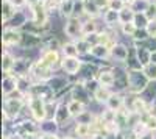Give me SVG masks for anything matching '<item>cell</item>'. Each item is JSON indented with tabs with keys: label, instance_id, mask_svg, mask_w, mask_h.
I'll return each instance as SVG.
<instances>
[{
	"label": "cell",
	"instance_id": "obj_1",
	"mask_svg": "<svg viewBox=\"0 0 156 139\" xmlns=\"http://www.w3.org/2000/svg\"><path fill=\"white\" fill-rule=\"evenodd\" d=\"M25 102H27V106L30 109L31 119H34L39 123L47 119V102L42 97H37V95H33V94H27V95H25Z\"/></svg>",
	"mask_w": 156,
	"mask_h": 139
},
{
	"label": "cell",
	"instance_id": "obj_2",
	"mask_svg": "<svg viewBox=\"0 0 156 139\" xmlns=\"http://www.w3.org/2000/svg\"><path fill=\"white\" fill-rule=\"evenodd\" d=\"M84 64V59L81 56H62L61 61V72L66 73L70 83H75L80 80V72Z\"/></svg>",
	"mask_w": 156,
	"mask_h": 139
},
{
	"label": "cell",
	"instance_id": "obj_3",
	"mask_svg": "<svg viewBox=\"0 0 156 139\" xmlns=\"http://www.w3.org/2000/svg\"><path fill=\"white\" fill-rule=\"evenodd\" d=\"M150 84V80L142 70H128V92L129 94H140Z\"/></svg>",
	"mask_w": 156,
	"mask_h": 139
},
{
	"label": "cell",
	"instance_id": "obj_4",
	"mask_svg": "<svg viewBox=\"0 0 156 139\" xmlns=\"http://www.w3.org/2000/svg\"><path fill=\"white\" fill-rule=\"evenodd\" d=\"M133 45L131 42H125V41H117L112 47H111V62L112 64H125L128 61L129 55H131Z\"/></svg>",
	"mask_w": 156,
	"mask_h": 139
},
{
	"label": "cell",
	"instance_id": "obj_5",
	"mask_svg": "<svg viewBox=\"0 0 156 139\" xmlns=\"http://www.w3.org/2000/svg\"><path fill=\"white\" fill-rule=\"evenodd\" d=\"M39 61L41 64L53 69L55 72H59L61 70V61H62V53L61 50H48V48H44L41 50V55L36 59Z\"/></svg>",
	"mask_w": 156,
	"mask_h": 139
},
{
	"label": "cell",
	"instance_id": "obj_6",
	"mask_svg": "<svg viewBox=\"0 0 156 139\" xmlns=\"http://www.w3.org/2000/svg\"><path fill=\"white\" fill-rule=\"evenodd\" d=\"M62 34L66 36V39H70V41L83 36V20H81V17L70 16L67 19H64Z\"/></svg>",
	"mask_w": 156,
	"mask_h": 139
},
{
	"label": "cell",
	"instance_id": "obj_7",
	"mask_svg": "<svg viewBox=\"0 0 156 139\" xmlns=\"http://www.w3.org/2000/svg\"><path fill=\"white\" fill-rule=\"evenodd\" d=\"M22 30L19 28H11V27H3V34H2V44L3 48H12L19 47L22 42Z\"/></svg>",
	"mask_w": 156,
	"mask_h": 139
},
{
	"label": "cell",
	"instance_id": "obj_8",
	"mask_svg": "<svg viewBox=\"0 0 156 139\" xmlns=\"http://www.w3.org/2000/svg\"><path fill=\"white\" fill-rule=\"evenodd\" d=\"M70 97L72 98H76L80 100V102L89 105L92 102V94H90L86 86H84V81L83 80H76L75 83H72V91H70Z\"/></svg>",
	"mask_w": 156,
	"mask_h": 139
},
{
	"label": "cell",
	"instance_id": "obj_9",
	"mask_svg": "<svg viewBox=\"0 0 156 139\" xmlns=\"http://www.w3.org/2000/svg\"><path fill=\"white\" fill-rule=\"evenodd\" d=\"M90 56L100 62H111V48L105 44H95L90 48Z\"/></svg>",
	"mask_w": 156,
	"mask_h": 139
},
{
	"label": "cell",
	"instance_id": "obj_10",
	"mask_svg": "<svg viewBox=\"0 0 156 139\" xmlns=\"http://www.w3.org/2000/svg\"><path fill=\"white\" fill-rule=\"evenodd\" d=\"M101 22H103V27H109V28H117L120 23V11H115V9H105L101 12Z\"/></svg>",
	"mask_w": 156,
	"mask_h": 139
},
{
	"label": "cell",
	"instance_id": "obj_11",
	"mask_svg": "<svg viewBox=\"0 0 156 139\" xmlns=\"http://www.w3.org/2000/svg\"><path fill=\"white\" fill-rule=\"evenodd\" d=\"M14 91H17V75L14 73H3V78H2V92L3 97L12 94Z\"/></svg>",
	"mask_w": 156,
	"mask_h": 139
},
{
	"label": "cell",
	"instance_id": "obj_12",
	"mask_svg": "<svg viewBox=\"0 0 156 139\" xmlns=\"http://www.w3.org/2000/svg\"><path fill=\"white\" fill-rule=\"evenodd\" d=\"M16 55L11 52L9 48H3V55H2V72L3 73H9L14 69L16 64Z\"/></svg>",
	"mask_w": 156,
	"mask_h": 139
},
{
	"label": "cell",
	"instance_id": "obj_13",
	"mask_svg": "<svg viewBox=\"0 0 156 139\" xmlns=\"http://www.w3.org/2000/svg\"><path fill=\"white\" fill-rule=\"evenodd\" d=\"M112 89L111 87H108V86H98L97 87V91L92 94V98L95 100V102H98V103H101V105H105L106 106V102L109 100V97L112 95Z\"/></svg>",
	"mask_w": 156,
	"mask_h": 139
},
{
	"label": "cell",
	"instance_id": "obj_14",
	"mask_svg": "<svg viewBox=\"0 0 156 139\" xmlns=\"http://www.w3.org/2000/svg\"><path fill=\"white\" fill-rule=\"evenodd\" d=\"M19 11L20 9H17L14 5L9 2V0H3V2H2V22L6 23L8 20H11L12 17H14Z\"/></svg>",
	"mask_w": 156,
	"mask_h": 139
},
{
	"label": "cell",
	"instance_id": "obj_15",
	"mask_svg": "<svg viewBox=\"0 0 156 139\" xmlns=\"http://www.w3.org/2000/svg\"><path fill=\"white\" fill-rule=\"evenodd\" d=\"M67 108H69V111H70V116L75 119L78 114H81V112L84 111V109H87V105L86 103H83V102H80V100H76V98H69L67 100Z\"/></svg>",
	"mask_w": 156,
	"mask_h": 139
},
{
	"label": "cell",
	"instance_id": "obj_16",
	"mask_svg": "<svg viewBox=\"0 0 156 139\" xmlns=\"http://www.w3.org/2000/svg\"><path fill=\"white\" fill-rule=\"evenodd\" d=\"M73 6H75V0H59V6H58L59 16L64 19L73 16Z\"/></svg>",
	"mask_w": 156,
	"mask_h": 139
},
{
	"label": "cell",
	"instance_id": "obj_17",
	"mask_svg": "<svg viewBox=\"0 0 156 139\" xmlns=\"http://www.w3.org/2000/svg\"><path fill=\"white\" fill-rule=\"evenodd\" d=\"M119 31H120L122 37L131 41L133 36H134L136 31H137V27L134 25V22H125V23H119Z\"/></svg>",
	"mask_w": 156,
	"mask_h": 139
},
{
	"label": "cell",
	"instance_id": "obj_18",
	"mask_svg": "<svg viewBox=\"0 0 156 139\" xmlns=\"http://www.w3.org/2000/svg\"><path fill=\"white\" fill-rule=\"evenodd\" d=\"M61 53H62V56H81L80 50H78V47H76V42L70 41V39L64 41L62 48H61Z\"/></svg>",
	"mask_w": 156,
	"mask_h": 139
},
{
	"label": "cell",
	"instance_id": "obj_19",
	"mask_svg": "<svg viewBox=\"0 0 156 139\" xmlns=\"http://www.w3.org/2000/svg\"><path fill=\"white\" fill-rule=\"evenodd\" d=\"M41 133H61V127L55 119H45L39 123Z\"/></svg>",
	"mask_w": 156,
	"mask_h": 139
},
{
	"label": "cell",
	"instance_id": "obj_20",
	"mask_svg": "<svg viewBox=\"0 0 156 139\" xmlns=\"http://www.w3.org/2000/svg\"><path fill=\"white\" fill-rule=\"evenodd\" d=\"M136 56L142 62V66H147L151 62V50L148 47H136Z\"/></svg>",
	"mask_w": 156,
	"mask_h": 139
},
{
	"label": "cell",
	"instance_id": "obj_21",
	"mask_svg": "<svg viewBox=\"0 0 156 139\" xmlns=\"http://www.w3.org/2000/svg\"><path fill=\"white\" fill-rule=\"evenodd\" d=\"M95 117H97V116H95L94 112L87 108V109H84V111L81 112V114H78V116L73 119V122H76V123H87V125H90V123H92V122L95 120Z\"/></svg>",
	"mask_w": 156,
	"mask_h": 139
},
{
	"label": "cell",
	"instance_id": "obj_22",
	"mask_svg": "<svg viewBox=\"0 0 156 139\" xmlns=\"http://www.w3.org/2000/svg\"><path fill=\"white\" fill-rule=\"evenodd\" d=\"M133 22H134V25H136L137 28H147V25H148L150 19L147 17L145 12H136Z\"/></svg>",
	"mask_w": 156,
	"mask_h": 139
},
{
	"label": "cell",
	"instance_id": "obj_23",
	"mask_svg": "<svg viewBox=\"0 0 156 139\" xmlns=\"http://www.w3.org/2000/svg\"><path fill=\"white\" fill-rule=\"evenodd\" d=\"M134 14H136V12L133 11V8H131V6H125V8L120 11V23H125V22H133Z\"/></svg>",
	"mask_w": 156,
	"mask_h": 139
},
{
	"label": "cell",
	"instance_id": "obj_24",
	"mask_svg": "<svg viewBox=\"0 0 156 139\" xmlns=\"http://www.w3.org/2000/svg\"><path fill=\"white\" fill-rule=\"evenodd\" d=\"M150 2H151V0H134L129 6L133 8L134 12H145L148 5H150Z\"/></svg>",
	"mask_w": 156,
	"mask_h": 139
},
{
	"label": "cell",
	"instance_id": "obj_25",
	"mask_svg": "<svg viewBox=\"0 0 156 139\" xmlns=\"http://www.w3.org/2000/svg\"><path fill=\"white\" fill-rule=\"evenodd\" d=\"M144 73L150 81H156V62H150V64L144 66Z\"/></svg>",
	"mask_w": 156,
	"mask_h": 139
},
{
	"label": "cell",
	"instance_id": "obj_26",
	"mask_svg": "<svg viewBox=\"0 0 156 139\" xmlns=\"http://www.w3.org/2000/svg\"><path fill=\"white\" fill-rule=\"evenodd\" d=\"M73 16H76V17H83V16H86V11H84V0H75Z\"/></svg>",
	"mask_w": 156,
	"mask_h": 139
},
{
	"label": "cell",
	"instance_id": "obj_27",
	"mask_svg": "<svg viewBox=\"0 0 156 139\" xmlns=\"http://www.w3.org/2000/svg\"><path fill=\"white\" fill-rule=\"evenodd\" d=\"M145 14L150 20H156V0H151L147 11H145Z\"/></svg>",
	"mask_w": 156,
	"mask_h": 139
},
{
	"label": "cell",
	"instance_id": "obj_28",
	"mask_svg": "<svg viewBox=\"0 0 156 139\" xmlns=\"http://www.w3.org/2000/svg\"><path fill=\"white\" fill-rule=\"evenodd\" d=\"M84 86H86V89L90 92V94H94L97 91V87L100 86V83L97 81V78H92V80H86L84 81Z\"/></svg>",
	"mask_w": 156,
	"mask_h": 139
},
{
	"label": "cell",
	"instance_id": "obj_29",
	"mask_svg": "<svg viewBox=\"0 0 156 139\" xmlns=\"http://www.w3.org/2000/svg\"><path fill=\"white\" fill-rule=\"evenodd\" d=\"M125 2L123 0H109V8L111 9H115V11H122L125 8Z\"/></svg>",
	"mask_w": 156,
	"mask_h": 139
},
{
	"label": "cell",
	"instance_id": "obj_30",
	"mask_svg": "<svg viewBox=\"0 0 156 139\" xmlns=\"http://www.w3.org/2000/svg\"><path fill=\"white\" fill-rule=\"evenodd\" d=\"M83 37L90 44V45H95L98 44V33H90V34H83Z\"/></svg>",
	"mask_w": 156,
	"mask_h": 139
},
{
	"label": "cell",
	"instance_id": "obj_31",
	"mask_svg": "<svg viewBox=\"0 0 156 139\" xmlns=\"http://www.w3.org/2000/svg\"><path fill=\"white\" fill-rule=\"evenodd\" d=\"M145 30H147L150 37H156V20H150Z\"/></svg>",
	"mask_w": 156,
	"mask_h": 139
},
{
	"label": "cell",
	"instance_id": "obj_32",
	"mask_svg": "<svg viewBox=\"0 0 156 139\" xmlns=\"http://www.w3.org/2000/svg\"><path fill=\"white\" fill-rule=\"evenodd\" d=\"M9 2L14 5L17 9H25L28 6V0H9Z\"/></svg>",
	"mask_w": 156,
	"mask_h": 139
},
{
	"label": "cell",
	"instance_id": "obj_33",
	"mask_svg": "<svg viewBox=\"0 0 156 139\" xmlns=\"http://www.w3.org/2000/svg\"><path fill=\"white\" fill-rule=\"evenodd\" d=\"M39 139H62L61 133H41Z\"/></svg>",
	"mask_w": 156,
	"mask_h": 139
},
{
	"label": "cell",
	"instance_id": "obj_34",
	"mask_svg": "<svg viewBox=\"0 0 156 139\" xmlns=\"http://www.w3.org/2000/svg\"><path fill=\"white\" fill-rule=\"evenodd\" d=\"M95 3H97V6L100 8L101 12L109 8V0H95Z\"/></svg>",
	"mask_w": 156,
	"mask_h": 139
},
{
	"label": "cell",
	"instance_id": "obj_35",
	"mask_svg": "<svg viewBox=\"0 0 156 139\" xmlns=\"http://www.w3.org/2000/svg\"><path fill=\"white\" fill-rule=\"evenodd\" d=\"M36 3H41V0H28V6H33Z\"/></svg>",
	"mask_w": 156,
	"mask_h": 139
},
{
	"label": "cell",
	"instance_id": "obj_36",
	"mask_svg": "<svg viewBox=\"0 0 156 139\" xmlns=\"http://www.w3.org/2000/svg\"><path fill=\"white\" fill-rule=\"evenodd\" d=\"M151 62H156V50L151 52Z\"/></svg>",
	"mask_w": 156,
	"mask_h": 139
},
{
	"label": "cell",
	"instance_id": "obj_37",
	"mask_svg": "<svg viewBox=\"0 0 156 139\" xmlns=\"http://www.w3.org/2000/svg\"><path fill=\"white\" fill-rule=\"evenodd\" d=\"M123 2H125V5H126V6H129V5H131V3L134 2V0H123Z\"/></svg>",
	"mask_w": 156,
	"mask_h": 139
}]
</instances>
